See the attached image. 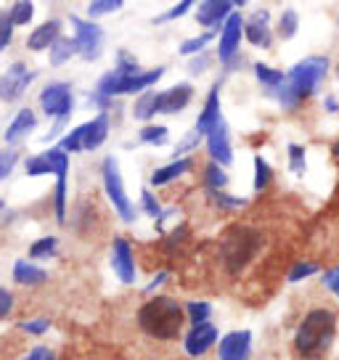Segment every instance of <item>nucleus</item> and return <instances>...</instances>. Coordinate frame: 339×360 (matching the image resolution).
<instances>
[{
	"mask_svg": "<svg viewBox=\"0 0 339 360\" xmlns=\"http://www.w3.org/2000/svg\"><path fill=\"white\" fill-rule=\"evenodd\" d=\"M162 77H165V67L141 69V64L127 51H120L117 53V67L98 79V85L91 96V103H96L103 114H109L114 96H133V93L143 96Z\"/></svg>",
	"mask_w": 339,
	"mask_h": 360,
	"instance_id": "obj_1",
	"label": "nucleus"
},
{
	"mask_svg": "<svg viewBox=\"0 0 339 360\" xmlns=\"http://www.w3.org/2000/svg\"><path fill=\"white\" fill-rule=\"evenodd\" d=\"M328 67H331L328 56L300 58V61L286 72V82L273 93V98L279 101V106H281L283 112H292L297 106H302L310 96L318 93L321 82H324L328 75Z\"/></svg>",
	"mask_w": 339,
	"mask_h": 360,
	"instance_id": "obj_2",
	"label": "nucleus"
},
{
	"mask_svg": "<svg viewBox=\"0 0 339 360\" xmlns=\"http://www.w3.org/2000/svg\"><path fill=\"white\" fill-rule=\"evenodd\" d=\"M337 339V315L328 307H313L302 315L292 347L302 360H324Z\"/></svg>",
	"mask_w": 339,
	"mask_h": 360,
	"instance_id": "obj_3",
	"label": "nucleus"
},
{
	"mask_svg": "<svg viewBox=\"0 0 339 360\" xmlns=\"http://www.w3.org/2000/svg\"><path fill=\"white\" fill-rule=\"evenodd\" d=\"M138 326L143 334L159 342H170L181 334L183 326V307L172 297H151L138 310Z\"/></svg>",
	"mask_w": 339,
	"mask_h": 360,
	"instance_id": "obj_4",
	"label": "nucleus"
},
{
	"mask_svg": "<svg viewBox=\"0 0 339 360\" xmlns=\"http://www.w3.org/2000/svg\"><path fill=\"white\" fill-rule=\"evenodd\" d=\"M262 247V233L252 225H234L220 238V259L231 273H241Z\"/></svg>",
	"mask_w": 339,
	"mask_h": 360,
	"instance_id": "obj_5",
	"label": "nucleus"
},
{
	"mask_svg": "<svg viewBox=\"0 0 339 360\" xmlns=\"http://www.w3.org/2000/svg\"><path fill=\"white\" fill-rule=\"evenodd\" d=\"M101 178H103V191L109 196V202L112 207L117 210L120 214V220L122 223H136L138 220V210L130 204V196L124 191V180H122V172H120V165H117V159L114 157H106L101 165Z\"/></svg>",
	"mask_w": 339,
	"mask_h": 360,
	"instance_id": "obj_6",
	"label": "nucleus"
},
{
	"mask_svg": "<svg viewBox=\"0 0 339 360\" xmlns=\"http://www.w3.org/2000/svg\"><path fill=\"white\" fill-rule=\"evenodd\" d=\"M109 135V114H98L91 122L79 124L72 133H67L58 141V148L67 154H77V151H96L106 141Z\"/></svg>",
	"mask_w": 339,
	"mask_h": 360,
	"instance_id": "obj_7",
	"label": "nucleus"
},
{
	"mask_svg": "<svg viewBox=\"0 0 339 360\" xmlns=\"http://www.w3.org/2000/svg\"><path fill=\"white\" fill-rule=\"evenodd\" d=\"M72 103H75V98H72V85L69 82H51V85L43 88V93H40V106H43V112L48 117L56 120L53 130L46 138H56L64 130L69 114H72Z\"/></svg>",
	"mask_w": 339,
	"mask_h": 360,
	"instance_id": "obj_8",
	"label": "nucleus"
},
{
	"mask_svg": "<svg viewBox=\"0 0 339 360\" xmlns=\"http://www.w3.org/2000/svg\"><path fill=\"white\" fill-rule=\"evenodd\" d=\"M72 27H75V43H77L79 56L85 61L101 58L103 40H106L103 27H98L96 22H88V19H79V16H72Z\"/></svg>",
	"mask_w": 339,
	"mask_h": 360,
	"instance_id": "obj_9",
	"label": "nucleus"
},
{
	"mask_svg": "<svg viewBox=\"0 0 339 360\" xmlns=\"http://www.w3.org/2000/svg\"><path fill=\"white\" fill-rule=\"evenodd\" d=\"M244 40V16L241 13H231V19L223 24L220 30V43H217V61L223 64V69L231 67L238 58V48Z\"/></svg>",
	"mask_w": 339,
	"mask_h": 360,
	"instance_id": "obj_10",
	"label": "nucleus"
},
{
	"mask_svg": "<svg viewBox=\"0 0 339 360\" xmlns=\"http://www.w3.org/2000/svg\"><path fill=\"white\" fill-rule=\"evenodd\" d=\"M244 6V0H238V3H234V0H207V3H199L196 6V22L202 24V27H207L210 32L217 27L223 30V24L231 19V13H236V8H241Z\"/></svg>",
	"mask_w": 339,
	"mask_h": 360,
	"instance_id": "obj_11",
	"label": "nucleus"
},
{
	"mask_svg": "<svg viewBox=\"0 0 339 360\" xmlns=\"http://www.w3.org/2000/svg\"><path fill=\"white\" fill-rule=\"evenodd\" d=\"M273 37H276V30L271 24V11L268 8H257L249 19H244V40L249 45L268 51V48H273Z\"/></svg>",
	"mask_w": 339,
	"mask_h": 360,
	"instance_id": "obj_12",
	"label": "nucleus"
},
{
	"mask_svg": "<svg viewBox=\"0 0 339 360\" xmlns=\"http://www.w3.org/2000/svg\"><path fill=\"white\" fill-rule=\"evenodd\" d=\"M32 79H34V72H30L22 61L11 64V67L0 75V98H3V101H16V98H22L24 90L30 88Z\"/></svg>",
	"mask_w": 339,
	"mask_h": 360,
	"instance_id": "obj_13",
	"label": "nucleus"
},
{
	"mask_svg": "<svg viewBox=\"0 0 339 360\" xmlns=\"http://www.w3.org/2000/svg\"><path fill=\"white\" fill-rule=\"evenodd\" d=\"M112 270L124 286L136 283V255H133V247L124 236H117L112 241Z\"/></svg>",
	"mask_w": 339,
	"mask_h": 360,
	"instance_id": "obj_14",
	"label": "nucleus"
},
{
	"mask_svg": "<svg viewBox=\"0 0 339 360\" xmlns=\"http://www.w3.org/2000/svg\"><path fill=\"white\" fill-rule=\"evenodd\" d=\"M217 358L220 360H249L252 358V331H249V328L228 331L226 337L217 342Z\"/></svg>",
	"mask_w": 339,
	"mask_h": 360,
	"instance_id": "obj_15",
	"label": "nucleus"
},
{
	"mask_svg": "<svg viewBox=\"0 0 339 360\" xmlns=\"http://www.w3.org/2000/svg\"><path fill=\"white\" fill-rule=\"evenodd\" d=\"M207 141V154L210 162H215L220 167H228L234 162V146H231V130H228L226 120L217 124L212 133L204 138Z\"/></svg>",
	"mask_w": 339,
	"mask_h": 360,
	"instance_id": "obj_16",
	"label": "nucleus"
},
{
	"mask_svg": "<svg viewBox=\"0 0 339 360\" xmlns=\"http://www.w3.org/2000/svg\"><path fill=\"white\" fill-rule=\"evenodd\" d=\"M217 337H220V331H217L215 323H199V326H191L188 328V334H186V342H183L186 355L202 358L204 352H210V347H215Z\"/></svg>",
	"mask_w": 339,
	"mask_h": 360,
	"instance_id": "obj_17",
	"label": "nucleus"
},
{
	"mask_svg": "<svg viewBox=\"0 0 339 360\" xmlns=\"http://www.w3.org/2000/svg\"><path fill=\"white\" fill-rule=\"evenodd\" d=\"M220 122H223V114H220V82H215L210 96H207V101H204V109L199 114L196 124H193V130L207 138Z\"/></svg>",
	"mask_w": 339,
	"mask_h": 360,
	"instance_id": "obj_18",
	"label": "nucleus"
},
{
	"mask_svg": "<svg viewBox=\"0 0 339 360\" xmlns=\"http://www.w3.org/2000/svg\"><path fill=\"white\" fill-rule=\"evenodd\" d=\"M193 98V88L188 82L172 85V88L162 90V114H181L183 109H188V103Z\"/></svg>",
	"mask_w": 339,
	"mask_h": 360,
	"instance_id": "obj_19",
	"label": "nucleus"
},
{
	"mask_svg": "<svg viewBox=\"0 0 339 360\" xmlns=\"http://www.w3.org/2000/svg\"><path fill=\"white\" fill-rule=\"evenodd\" d=\"M61 37V22L51 19V22L40 24L37 30H32V34L27 37V48L30 51H51V45Z\"/></svg>",
	"mask_w": 339,
	"mask_h": 360,
	"instance_id": "obj_20",
	"label": "nucleus"
},
{
	"mask_svg": "<svg viewBox=\"0 0 339 360\" xmlns=\"http://www.w3.org/2000/svg\"><path fill=\"white\" fill-rule=\"evenodd\" d=\"M193 169V157H183V159H172L165 167H157L151 172V186H167L172 180L183 178L186 172Z\"/></svg>",
	"mask_w": 339,
	"mask_h": 360,
	"instance_id": "obj_21",
	"label": "nucleus"
},
{
	"mask_svg": "<svg viewBox=\"0 0 339 360\" xmlns=\"http://www.w3.org/2000/svg\"><path fill=\"white\" fill-rule=\"evenodd\" d=\"M154 114H162V90H146L133 106V117L141 122H151Z\"/></svg>",
	"mask_w": 339,
	"mask_h": 360,
	"instance_id": "obj_22",
	"label": "nucleus"
},
{
	"mask_svg": "<svg viewBox=\"0 0 339 360\" xmlns=\"http://www.w3.org/2000/svg\"><path fill=\"white\" fill-rule=\"evenodd\" d=\"M13 281L22 283V286H43L48 281V273L43 268H37V265H32V262L19 259L13 265Z\"/></svg>",
	"mask_w": 339,
	"mask_h": 360,
	"instance_id": "obj_23",
	"label": "nucleus"
},
{
	"mask_svg": "<svg viewBox=\"0 0 339 360\" xmlns=\"http://www.w3.org/2000/svg\"><path fill=\"white\" fill-rule=\"evenodd\" d=\"M252 72H255L257 82L262 85V90H265V93H271V96L281 88L283 82H286V72H279V69L268 67L265 61H257V64L252 67Z\"/></svg>",
	"mask_w": 339,
	"mask_h": 360,
	"instance_id": "obj_24",
	"label": "nucleus"
},
{
	"mask_svg": "<svg viewBox=\"0 0 339 360\" xmlns=\"http://www.w3.org/2000/svg\"><path fill=\"white\" fill-rule=\"evenodd\" d=\"M37 120H34V112L32 109H22V112L16 114V120L8 124V130H6V141L8 143H16L19 138H24L27 133H32Z\"/></svg>",
	"mask_w": 339,
	"mask_h": 360,
	"instance_id": "obj_25",
	"label": "nucleus"
},
{
	"mask_svg": "<svg viewBox=\"0 0 339 360\" xmlns=\"http://www.w3.org/2000/svg\"><path fill=\"white\" fill-rule=\"evenodd\" d=\"M51 64L53 67H64L69 58L77 56V43H75V37H58L56 43L51 45Z\"/></svg>",
	"mask_w": 339,
	"mask_h": 360,
	"instance_id": "obj_26",
	"label": "nucleus"
},
{
	"mask_svg": "<svg viewBox=\"0 0 339 360\" xmlns=\"http://www.w3.org/2000/svg\"><path fill=\"white\" fill-rule=\"evenodd\" d=\"M226 186H228V172L220 165L210 162L204 167V188H207V193H220Z\"/></svg>",
	"mask_w": 339,
	"mask_h": 360,
	"instance_id": "obj_27",
	"label": "nucleus"
},
{
	"mask_svg": "<svg viewBox=\"0 0 339 360\" xmlns=\"http://www.w3.org/2000/svg\"><path fill=\"white\" fill-rule=\"evenodd\" d=\"M286 154H289V172H292L294 178H305V172H307V148L302 146V143H289Z\"/></svg>",
	"mask_w": 339,
	"mask_h": 360,
	"instance_id": "obj_28",
	"label": "nucleus"
},
{
	"mask_svg": "<svg viewBox=\"0 0 339 360\" xmlns=\"http://www.w3.org/2000/svg\"><path fill=\"white\" fill-rule=\"evenodd\" d=\"M252 167H255V180H252L255 191L257 193L265 191L273 180V167L265 162V157H260V154H255V157H252Z\"/></svg>",
	"mask_w": 339,
	"mask_h": 360,
	"instance_id": "obj_29",
	"label": "nucleus"
},
{
	"mask_svg": "<svg viewBox=\"0 0 339 360\" xmlns=\"http://www.w3.org/2000/svg\"><path fill=\"white\" fill-rule=\"evenodd\" d=\"M215 40V30L212 32H204V34H196V37H188V40H183L181 48H178V53L181 56H199L207 51V45Z\"/></svg>",
	"mask_w": 339,
	"mask_h": 360,
	"instance_id": "obj_30",
	"label": "nucleus"
},
{
	"mask_svg": "<svg viewBox=\"0 0 339 360\" xmlns=\"http://www.w3.org/2000/svg\"><path fill=\"white\" fill-rule=\"evenodd\" d=\"M297 30H300V13L294 11V8H283L281 16H279V27H276L279 37L281 40H292Z\"/></svg>",
	"mask_w": 339,
	"mask_h": 360,
	"instance_id": "obj_31",
	"label": "nucleus"
},
{
	"mask_svg": "<svg viewBox=\"0 0 339 360\" xmlns=\"http://www.w3.org/2000/svg\"><path fill=\"white\" fill-rule=\"evenodd\" d=\"M318 270H321V265H318V262H310V259H300V262H294L292 270L286 273V281H289V283H302L305 278L316 276Z\"/></svg>",
	"mask_w": 339,
	"mask_h": 360,
	"instance_id": "obj_32",
	"label": "nucleus"
},
{
	"mask_svg": "<svg viewBox=\"0 0 339 360\" xmlns=\"http://www.w3.org/2000/svg\"><path fill=\"white\" fill-rule=\"evenodd\" d=\"M170 130L165 124H146L141 133H138V141L141 143H151V146H165L167 143Z\"/></svg>",
	"mask_w": 339,
	"mask_h": 360,
	"instance_id": "obj_33",
	"label": "nucleus"
},
{
	"mask_svg": "<svg viewBox=\"0 0 339 360\" xmlns=\"http://www.w3.org/2000/svg\"><path fill=\"white\" fill-rule=\"evenodd\" d=\"M186 313L191 318V326H199V323H210V315H212V304L210 302H202V300H196V302H188L186 304Z\"/></svg>",
	"mask_w": 339,
	"mask_h": 360,
	"instance_id": "obj_34",
	"label": "nucleus"
},
{
	"mask_svg": "<svg viewBox=\"0 0 339 360\" xmlns=\"http://www.w3.org/2000/svg\"><path fill=\"white\" fill-rule=\"evenodd\" d=\"M32 13H34V3H30V0H24V3H13L11 8H8V16H11L13 27L30 24L32 22Z\"/></svg>",
	"mask_w": 339,
	"mask_h": 360,
	"instance_id": "obj_35",
	"label": "nucleus"
},
{
	"mask_svg": "<svg viewBox=\"0 0 339 360\" xmlns=\"http://www.w3.org/2000/svg\"><path fill=\"white\" fill-rule=\"evenodd\" d=\"M56 244H58V241L53 236L40 238V241H34L32 247H30V257H32V259L53 257V255H56Z\"/></svg>",
	"mask_w": 339,
	"mask_h": 360,
	"instance_id": "obj_36",
	"label": "nucleus"
},
{
	"mask_svg": "<svg viewBox=\"0 0 339 360\" xmlns=\"http://www.w3.org/2000/svg\"><path fill=\"white\" fill-rule=\"evenodd\" d=\"M210 199L215 204L217 210H226V212H234V210H241V207H247V199H241V196H228V193H210Z\"/></svg>",
	"mask_w": 339,
	"mask_h": 360,
	"instance_id": "obj_37",
	"label": "nucleus"
},
{
	"mask_svg": "<svg viewBox=\"0 0 339 360\" xmlns=\"http://www.w3.org/2000/svg\"><path fill=\"white\" fill-rule=\"evenodd\" d=\"M202 141H204V135H199L196 130H188V133H186V138H183L181 143L175 146V157H172V159H183L186 154H193V151H196V146H199Z\"/></svg>",
	"mask_w": 339,
	"mask_h": 360,
	"instance_id": "obj_38",
	"label": "nucleus"
},
{
	"mask_svg": "<svg viewBox=\"0 0 339 360\" xmlns=\"http://www.w3.org/2000/svg\"><path fill=\"white\" fill-rule=\"evenodd\" d=\"M141 207H143V212L151 217V220H162V214H165V210H162V204L157 202V196L148 191V188H143L141 191Z\"/></svg>",
	"mask_w": 339,
	"mask_h": 360,
	"instance_id": "obj_39",
	"label": "nucleus"
},
{
	"mask_svg": "<svg viewBox=\"0 0 339 360\" xmlns=\"http://www.w3.org/2000/svg\"><path fill=\"white\" fill-rule=\"evenodd\" d=\"M124 3L122 0H93L91 6H88V16H106V13H114V11H120Z\"/></svg>",
	"mask_w": 339,
	"mask_h": 360,
	"instance_id": "obj_40",
	"label": "nucleus"
},
{
	"mask_svg": "<svg viewBox=\"0 0 339 360\" xmlns=\"http://www.w3.org/2000/svg\"><path fill=\"white\" fill-rule=\"evenodd\" d=\"M193 8V3L191 0H183V3H178V6H172V8H170V11H165L162 13V16H157V19H154V22H172V19H181V16H186V13L191 11Z\"/></svg>",
	"mask_w": 339,
	"mask_h": 360,
	"instance_id": "obj_41",
	"label": "nucleus"
},
{
	"mask_svg": "<svg viewBox=\"0 0 339 360\" xmlns=\"http://www.w3.org/2000/svg\"><path fill=\"white\" fill-rule=\"evenodd\" d=\"M11 34H13L11 16L0 11V51H3V48H8V43H11Z\"/></svg>",
	"mask_w": 339,
	"mask_h": 360,
	"instance_id": "obj_42",
	"label": "nucleus"
},
{
	"mask_svg": "<svg viewBox=\"0 0 339 360\" xmlns=\"http://www.w3.org/2000/svg\"><path fill=\"white\" fill-rule=\"evenodd\" d=\"M19 328H22L24 334H46L48 328H51V321H46V318H34V321H27V323H19Z\"/></svg>",
	"mask_w": 339,
	"mask_h": 360,
	"instance_id": "obj_43",
	"label": "nucleus"
},
{
	"mask_svg": "<svg viewBox=\"0 0 339 360\" xmlns=\"http://www.w3.org/2000/svg\"><path fill=\"white\" fill-rule=\"evenodd\" d=\"M210 64H212V53H210V51H204V53H199V56L191 58L188 72H191V75H202V72H207V69H210Z\"/></svg>",
	"mask_w": 339,
	"mask_h": 360,
	"instance_id": "obj_44",
	"label": "nucleus"
},
{
	"mask_svg": "<svg viewBox=\"0 0 339 360\" xmlns=\"http://www.w3.org/2000/svg\"><path fill=\"white\" fill-rule=\"evenodd\" d=\"M321 283H324V289L331 294H339V265H334V268H328L326 273H324V278H321Z\"/></svg>",
	"mask_w": 339,
	"mask_h": 360,
	"instance_id": "obj_45",
	"label": "nucleus"
},
{
	"mask_svg": "<svg viewBox=\"0 0 339 360\" xmlns=\"http://www.w3.org/2000/svg\"><path fill=\"white\" fill-rule=\"evenodd\" d=\"M13 310V297L8 289H0V321Z\"/></svg>",
	"mask_w": 339,
	"mask_h": 360,
	"instance_id": "obj_46",
	"label": "nucleus"
},
{
	"mask_svg": "<svg viewBox=\"0 0 339 360\" xmlns=\"http://www.w3.org/2000/svg\"><path fill=\"white\" fill-rule=\"evenodd\" d=\"M321 109L326 114H339V98L334 93H326V96L321 98Z\"/></svg>",
	"mask_w": 339,
	"mask_h": 360,
	"instance_id": "obj_47",
	"label": "nucleus"
},
{
	"mask_svg": "<svg viewBox=\"0 0 339 360\" xmlns=\"http://www.w3.org/2000/svg\"><path fill=\"white\" fill-rule=\"evenodd\" d=\"M22 360H56V358H53V352L48 347H34V349H30Z\"/></svg>",
	"mask_w": 339,
	"mask_h": 360,
	"instance_id": "obj_48",
	"label": "nucleus"
},
{
	"mask_svg": "<svg viewBox=\"0 0 339 360\" xmlns=\"http://www.w3.org/2000/svg\"><path fill=\"white\" fill-rule=\"evenodd\" d=\"M16 157H19L16 151H6V159L0 162V180L6 178L8 172H11V167H13V165H16Z\"/></svg>",
	"mask_w": 339,
	"mask_h": 360,
	"instance_id": "obj_49",
	"label": "nucleus"
},
{
	"mask_svg": "<svg viewBox=\"0 0 339 360\" xmlns=\"http://www.w3.org/2000/svg\"><path fill=\"white\" fill-rule=\"evenodd\" d=\"M167 281V270H159L157 276H154V278H151V283H148L146 289H143V294H151L154 292V289H159V286H162V283Z\"/></svg>",
	"mask_w": 339,
	"mask_h": 360,
	"instance_id": "obj_50",
	"label": "nucleus"
},
{
	"mask_svg": "<svg viewBox=\"0 0 339 360\" xmlns=\"http://www.w3.org/2000/svg\"><path fill=\"white\" fill-rule=\"evenodd\" d=\"M334 157L339 159V141H337V146H334Z\"/></svg>",
	"mask_w": 339,
	"mask_h": 360,
	"instance_id": "obj_51",
	"label": "nucleus"
},
{
	"mask_svg": "<svg viewBox=\"0 0 339 360\" xmlns=\"http://www.w3.org/2000/svg\"><path fill=\"white\" fill-rule=\"evenodd\" d=\"M3 159H6V151H0V162H3Z\"/></svg>",
	"mask_w": 339,
	"mask_h": 360,
	"instance_id": "obj_52",
	"label": "nucleus"
},
{
	"mask_svg": "<svg viewBox=\"0 0 339 360\" xmlns=\"http://www.w3.org/2000/svg\"><path fill=\"white\" fill-rule=\"evenodd\" d=\"M337 79H339V67H337Z\"/></svg>",
	"mask_w": 339,
	"mask_h": 360,
	"instance_id": "obj_53",
	"label": "nucleus"
}]
</instances>
